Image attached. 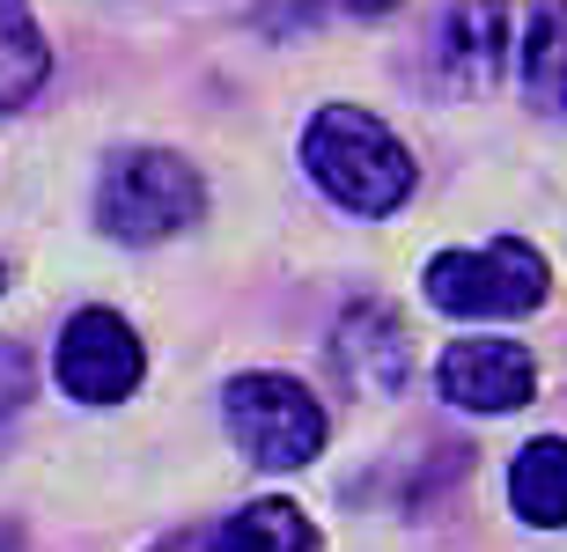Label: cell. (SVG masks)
I'll return each mask as SVG.
<instances>
[{
	"mask_svg": "<svg viewBox=\"0 0 567 552\" xmlns=\"http://www.w3.org/2000/svg\"><path fill=\"white\" fill-rule=\"evenodd\" d=\"M302 170L317 177V191H324L332 207L361 213V221L399 213L405 199H413V185H421L405 140L383 126V118L354 111V104H324L310 126H302Z\"/></svg>",
	"mask_w": 567,
	"mask_h": 552,
	"instance_id": "obj_1",
	"label": "cell"
},
{
	"mask_svg": "<svg viewBox=\"0 0 567 552\" xmlns=\"http://www.w3.org/2000/svg\"><path fill=\"white\" fill-rule=\"evenodd\" d=\"M199 213H207V185H199V170L185 155H169V148L118 155L104 170V185H96V221L118 243H163V236L192 229Z\"/></svg>",
	"mask_w": 567,
	"mask_h": 552,
	"instance_id": "obj_2",
	"label": "cell"
},
{
	"mask_svg": "<svg viewBox=\"0 0 567 552\" xmlns=\"http://www.w3.org/2000/svg\"><path fill=\"white\" fill-rule=\"evenodd\" d=\"M546 288H553V273L524 236H502V243H486V251L427 258V302H435L442 317H472V324L530 317V310L546 302Z\"/></svg>",
	"mask_w": 567,
	"mask_h": 552,
	"instance_id": "obj_3",
	"label": "cell"
},
{
	"mask_svg": "<svg viewBox=\"0 0 567 552\" xmlns=\"http://www.w3.org/2000/svg\"><path fill=\"white\" fill-rule=\"evenodd\" d=\"M221 413H229V435L244 442V457L266 465V471H302L317 449H324V435H332V427H324V405L295 376H274V368L236 376Z\"/></svg>",
	"mask_w": 567,
	"mask_h": 552,
	"instance_id": "obj_4",
	"label": "cell"
},
{
	"mask_svg": "<svg viewBox=\"0 0 567 552\" xmlns=\"http://www.w3.org/2000/svg\"><path fill=\"white\" fill-rule=\"evenodd\" d=\"M52 368H60V390H66V398L118 405V398H133V390H141L147 354H141V332H133L118 310H82V317H66Z\"/></svg>",
	"mask_w": 567,
	"mask_h": 552,
	"instance_id": "obj_5",
	"label": "cell"
},
{
	"mask_svg": "<svg viewBox=\"0 0 567 552\" xmlns=\"http://www.w3.org/2000/svg\"><path fill=\"white\" fill-rule=\"evenodd\" d=\"M435 383H442V398L464 405V413H516L538 390V362L516 340H457L442 354Z\"/></svg>",
	"mask_w": 567,
	"mask_h": 552,
	"instance_id": "obj_6",
	"label": "cell"
},
{
	"mask_svg": "<svg viewBox=\"0 0 567 552\" xmlns=\"http://www.w3.org/2000/svg\"><path fill=\"white\" fill-rule=\"evenodd\" d=\"M332 368L347 390L361 398H399L405 368H413V346H405V324L399 310H383V302H354L332 332Z\"/></svg>",
	"mask_w": 567,
	"mask_h": 552,
	"instance_id": "obj_7",
	"label": "cell"
},
{
	"mask_svg": "<svg viewBox=\"0 0 567 552\" xmlns=\"http://www.w3.org/2000/svg\"><path fill=\"white\" fill-rule=\"evenodd\" d=\"M163 552H324V538H317V523L295 501H251V509H236L214 531L169 538Z\"/></svg>",
	"mask_w": 567,
	"mask_h": 552,
	"instance_id": "obj_8",
	"label": "cell"
},
{
	"mask_svg": "<svg viewBox=\"0 0 567 552\" xmlns=\"http://www.w3.org/2000/svg\"><path fill=\"white\" fill-rule=\"evenodd\" d=\"M502 52H508V8L502 0H457L450 22H442V66H450V82L486 88Z\"/></svg>",
	"mask_w": 567,
	"mask_h": 552,
	"instance_id": "obj_9",
	"label": "cell"
},
{
	"mask_svg": "<svg viewBox=\"0 0 567 552\" xmlns=\"http://www.w3.org/2000/svg\"><path fill=\"white\" fill-rule=\"evenodd\" d=\"M508 501L530 531H567V442L538 435V442L508 465Z\"/></svg>",
	"mask_w": 567,
	"mask_h": 552,
	"instance_id": "obj_10",
	"label": "cell"
},
{
	"mask_svg": "<svg viewBox=\"0 0 567 552\" xmlns=\"http://www.w3.org/2000/svg\"><path fill=\"white\" fill-rule=\"evenodd\" d=\"M52 74V44H44L30 0H0V111H22Z\"/></svg>",
	"mask_w": 567,
	"mask_h": 552,
	"instance_id": "obj_11",
	"label": "cell"
},
{
	"mask_svg": "<svg viewBox=\"0 0 567 552\" xmlns=\"http://www.w3.org/2000/svg\"><path fill=\"white\" fill-rule=\"evenodd\" d=\"M524 88L546 118H567V0H538L524 30Z\"/></svg>",
	"mask_w": 567,
	"mask_h": 552,
	"instance_id": "obj_12",
	"label": "cell"
},
{
	"mask_svg": "<svg viewBox=\"0 0 567 552\" xmlns=\"http://www.w3.org/2000/svg\"><path fill=\"white\" fill-rule=\"evenodd\" d=\"M30 390H38V362H30V346H22V340H0V420H8V413H22V405H30Z\"/></svg>",
	"mask_w": 567,
	"mask_h": 552,
	"instance_id": "obj_13",
	"label": "cell"
},
{
	"mask_svg": "<svg viewBox=\"0 0 567 552\" xmlns=\"http://www.w3.org/2000/svg\"><path fill=\"white\" fill-rule=\"evenodd\" d=\"M347 8H354V15H391L399 0H347Z\"/></svg>",
	"mask_w": 567,
	"mask_h": 552,
	"instance_id": "obj_14",
	"label": "cell"
},
{
	"mask_svg": "<svg viewBox=\"0 0 567 552\" xmlns=\"http://www.w3.org/2000/svg\"><path fill=\"white\" fill-rule=\"evenodd\" d=\"M0 288H8V265H0Z\"/></svg>",
	"mask_w": 567,
	"mask_h": 552,
	"instance_id": "obj_15",
	"label": "cell"
}]
</instances>
